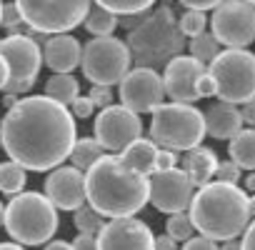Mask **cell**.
I'll return each instance as SVG.
<instances>
[{"instance_id":"obj_15","label":"cell","mask_w":255,"mask_h":250,"mask_svg":"<svg viewBox=\"0 0 255 250\" xmlns=\"http://www.w3.org/2000/svg\"><path fill=\"white\" fill-rule=\"evenodd\" d=\"M95 250H155V235L135 215L113 218L95 235Z\"/></svg>"},{"instance_id":"obj_13","label":"cell","mask_w":255,"mask_h":250,"mask_svg":"<svg viewBox=\"0 0 255 250\" xmlns=\"http://www.w3.org/2000/svg\"><path fill=\"white\" fill-rule=\"evenodd\" d=\"M120 85V105L128 108L135 115H143V113H153L163 98H165V90H163V78L158 70H150V68H135V70H128L125 78L118 83Z\"/></svg>"},{"instance_id":"obj_10","label":"cell","mask_w":255,"mask_h":250,"mask_svg":"<svg viewBox=\"0 0 255 250\" xmlns=\"http://www.w3.org/2000/svg\"><path fill=\"white\" fill-rule=\"evenodd\" d=\"M0 58L8 63V70H10L8 85L3 90L20 98L35 85L40 75V65H43L40 45L30 35L10 33L5 38H0Z\"/></svg>"},{"instance_id":"obj_25","label":"cell","mask_w":255,"mask_h":250,"mask_svg":"<svg viewBox=\"0 0 255 250\" xmlns=\"http://www.w3.org/2000/svg\"><path fill=\"white\" fill-rule=\"evenodd\" d=\"M105 155V150L100 148V143L95 140V138H80V140H75L73 143V150H70V160H73V168H78V170H88L98 158H103Z\"/></svg>"},{"instance_id":"obj_44","label":"cell","mask_w":255,"mask_h":250,"mask_svg":"<svg viewBox=\"0 0 255 250\" xmlns=\"http://www.w3.org/2000/svg\"><path fill=\"white\" fill-rule=\"evenodd\" d=\"M45 250H73V245L68 240H48Z\"/></svg>"},{"instance_id":"obj_38","label":"cell","mask_w":255,"mask_h":250,"mask_svg":"<svg viewBox=\"0 0 255 250\" xmlns=\"http://www.w3.org/2000/svg\"><path fill=\"white\" fill-rule=\"evenodd\" d=\"M183 250H218V243L205 235H193L190 240L183 243Z\"/></svg>"},{"instance_id":"obj_30","label":"cell","mask_w":255,"mask_h":250,"mask_svg":"<svg viewBox=\"0 0 255 250\" xmlns=\"http://www.w3.org/2000/svg\"><path fill=\"white\" fill-rule=\"evenodd\" d=\"M165 235H170L175 243H185L195 235V225L188 215V210L183 213H173L168 215V223H165Z\"/></svg>"},{"instance_id":"obj_28","label":"cell","mask_w":255,"mask_h":250,"mask_svg":"<svg viewBox=\"0 0 255 250\" xmlns=\"http://www.w3.org/2000/svg\"><path fill=\"white\" fill-rule=\"evenodd\" d=\"M188 50H190V58H195V60H200L203 65H208V63H210V60H213V58L220 53V43L213 38V33L203 30L200 35L190 38Z\"/></svg>"},{"instance_id":"obj_37","label":"cell","mask_w":255,"mask_h":250,"mask_svg":"<svg viewBox=\"0 0 255 250\" xmlns=\"http://www.w3.org/2000/svg\"><path fill=\"white\" fill-rule=\"evenodd\" d=\"M215 80H213V75L205 70V73H200L198 75V80H195V93H198V98H213L215 95Z\"/></svg>"},{"instance_id":"obj_4","label":"cell","mask_w":255,"mask_h":250,"mask_svg":"<svg viewBox=\"0 0 255 250\" xmlns=\"http://www.w3.org/2000/svg\"><path fill=\"white\" fill-rule=\"evenodd\" d=\"M125 45L138 68L158 70L165 68L173 58L183 55L185 35L180 33L175 13L168 5H160L158 10L140 15V23L128 33Z\"/></svg>"},{"instance_id":"obj_16","label":"cell","mask_w":255,"mask_h":250,"mask_svg":"<svg viewBox=\"0 0 255 250\" xmlns=\"http://www.w3.org/2000/svg\"><path fill=\"white\" fill-rule=\"evenodd\" d=\"M58 210H78L85 205V175L73 165H58L45 178L43 193Z\"/></svg>"},{"instance_id":"obj_32","label":"cell","mask_w":255,"mask_h":250,"mask_svg":"<svg viewBox=\"0 0 255 250\" xmlns=\"http://www.w3.org/2000/svg\"><path fill=\"white\" fill-rule=\"evenodd\" d=\"M215 180L228 183V185H238V183H240V168H238L233 160H218Z\"/></svg>"},{"instance_id":"obj_20","label":"cell","mask_w":255,"mask_h":250,"mask_svg":"<svg viewBox=\"0 0 255 250\" xmlns=\"http://www.w3.org/2000/svg\"><path fill=\"white\" fill-rule=\"evenodd\" d=\"M215 170H218V155L213 148H193L185 153L183 158V173L188 175L190 185L193 188H200L205 183H210L215 178Z\"/></svg>"},{"instance_id":"obj_31","label":"cell","mask_w":255,"mask_h":250,"mask_svg":"<svg viewBox=\"0 0 255 250\" xmlns=\"http://www.w3.org/2000/svg\"><path fill=\"white\" fill-rule=\"evenodd\" d=\"M178 25H180V33H183L185 38H195V35H200V33L205 30L208 18H205L203 10H185V13L178 18Z\"/></svg>"},{"instance_id":"obj_5","label":"cell","mask_w":255,"mask_h":250,"mask_svg":"<svg viewBox=\"0 0 255 250\" xmlns=\"http://www.w3.org/2000/svg\"><path fill=\"white\" fill-rule=\"evenodd\" d=\"M8 235L20 245H43L58 230V208L35 190H23L5 205Z\"/></svg>"},{"instance_id":"obj_19","label":"cell","mask_w":255,"mask_h":250,"mask_svg":"<svg viewBox=\"0 0 255 250\" xmlns=\"http://www.w3.org/2000/svg\"><path fill=\"white\" fill-rule=\"evenodd\" d=\"M205 120V135L215 138V140H230L243 130V120H240V110L233 103H215L203 113Z\"/></svg>"},{"instance_id":"obj_21","label":"cell","mask_w":255,"mask_h":250,"mask_svg":"<svg viewBox=\"0 0 255 250\" xmlns=\"http://www.w3.org/2000/svg\"><path fill=\"white\" fill-rule=\"evenodd\" d=\"M155 155H158V145L148 138H138L133 140L130 145H128L118 158L120 163L133 170V173H140V175H150L155 170Z\"/></svg>"},{"instance_id":"obj_17","label":"cell","mask_w":255,"mask_h":250,"mask_svg":"<svg viewBox=\"0 0 255 250\" xmlns=\"http://www.w3.org/2000/svg\"><path fill=\"white\" fill-rule=\"evenodd\" d=\"M205 73V65L190 55H178L163 68V90L173 103H188L193 105L198 100L195 93V80L198 75Z\"/></svg>"},{"instance_id":"obj_7","label":"cell","mask_w":255,"mask_h":250,"mask_svg":"<svg viewBox=\"0 0 255 250\" xmlns=\"http://www.w3.org/2000/svg\"><path fill=\"white\" fill-rule=\"evenodd\" d=\"M215 80V95L223 103L243 105L255 98V53L245 48L220 50L205 68Z\"/></svg>"},{"instance_id":"obj_6","label":"cell","mask_w":255,"mask_h":250,"mask_svg":"<svg viewBox=\"0 0 255 250\" xmlns=\"http://www.w3.org/2000/svg\"><path fill=\"white\" fill-rule=\"evenodd\" d=\"M205 138V120L195 105L160 103L153 110L150 140L168 150H193Z\"/></svg>"},{"instance_id":"obj_41","label":"cell","mask_w":255,"mask_h":250,"mask_svg":"<svg viewBox=\"0 0 255 250\" xmlns=\"http://www.w3.org/2000/svg\"><path fill=\"white\" fill-rule=\"evenodd\" d=\"M240 250H255V218L248 223V228H245V233H243Z\"/></svg>"},{"instance_id":"obj_24","label":"cell","mask_w":255,"mask_h":250,"mask_svg":"<svg viewBox=\"0 0 255 250\" xmlns=\"http://www.w3.org/2000/svg\"><path fill=\"white\" fill-rule=\"evenodd\" d=\"M83 25L93 38H105V35H113V30L118 28V15H113L110 10H105L100 5H90Z\"/></svg>"},{"instance_id":"obj_27","label":"cell","mask_w":255,"mask_h":250,"mask_svg":"<svg viewBox=\"0 0 255 250\" xmlns=\"http://www.w3.org/2000/svg\"><path fill=\"white\" fill-rule=\"evenodd\" d=\"M153 3L155 0H95V5H100V8H105V10H110L113 15H143V13H148L150 8H153Z\"/></svg>"},{"instance_id":"obj_8","label":"cell","mask_w":255,"mask_h":250,"mask_svg":"<svg viewBox=\"0 0 255 250\" xmlns=\"http://www.w3.org/2000/svg\"><path fill=\"white\" fill-rule=\"evenodd\" d=\"M13 3L33 33L60 35L85 20L93 0H13Z\"/></svg>"},{"instance_id":"obj_23","label":"cell","mask_w":255,"mask_h":250,"mask_svg":"<svg viewBox=\"0 0 255 250\" xmlns=\"http://www.w3.org/2000/svg\"><path fill=\"white\" fill-rule=\"evenodd\" d=\"M43 95H48L50 100H55V103H60V105L68 108L80 95V85H78V80H75L73 73H53L45 80V93Z\"/></svg>"},{"instance_id":"obj_26","label":"cell","mask_w":255,"mask_h":250,"mask_svg":"<svg viewBox=\"0 0 255 250\" xmlns=\"http://www.w3.org/2000/svg\"><path fill=\"white\" fill-rule=\"evenodd\" d=\"M28 183V175H25V168H20L18 163L8 160V163H0V193L5 195H18L23 193Z\"/></svg>"},{"instance_id":"obj_46","label":"cell","mask_w":255,"mask_h":250,"mask_svg":"<svg viewBox=\"0 0 255 250\" xmlns=\"http://www.w3.org/2000/svg\"><path fill=\"white\" fill-rule=\"evenodd\" d=\"M243 190H245L248 195H255V170L245 175V183H243Z\"/></svg>"},{"instance_id":"obj_47","label":"cell","mask_w":255,"mask_h":250,"mask_svg":"<svg viewBox=\"0 0 255 250\" xmlns=\"http://www.w3.org/2000/svg\"><path fill=\"white\" fill-rule=\"evenodd\" d=\"M218 250H240V243L238 240H225L218 245Z\"/></svg>"},{"instance_id":"obj_9","label":"cell","mask_w":255,"mask_h":250,"mask_svg":"<svg viewBox=\"0 0 255 250\" xmlns=\"http://www.w3.org/2000/svg\"><path fill=\"white\" fill-rule=\"evenodd\" d=\"M130 50H128L125 40L115 35L105 38H93L90 43L83 45V75L93 85H118L125 73L130 70Z\"/></svg>"},{"instance_id":"obj_36","label":"cell","mask_w":255,"mask_h":250,"mask_svg":"<svg viewBox=\"0 0 255 250\" xmlns=\"http://www.w3.org/2000/svg\"><path fill=\"white\" fill-rule=\"evenodd\" d=\"M173 168H178V153H175V150H168V148H158V155H155V170H153V173L173 170Z\"/></svg>"},{"instance_id":"obj_22","label":"cell","mask_w":255,"mask_h":250,"mask_svg":"<svg viewBox=\"0 0 255 250\" xmlns=\"http://www.w3.org/2000/svg\"><path fill=\"white\" fill-rule=\"evenodd\" d=\"M230 160L240 170H255V128H243L228 145Z\"/></svg>"},{"instance_id":"obj_40","label":"cell","mask_w":255,"mask_h":250,"mask_svg":"<svg viewBox=\"0 0 255 250\" xmlns=\"http://www.w3.org/2000/svg\"><path fill=\"white\" fill-rule=\"evenodd\" d=\"M238 110H240L243 128H245V125H248V128H255V98H253V100H248V103H243Z\"/></svg>"},{"instance_id":"obj_18","label":"cell","mask_w":255,"mask_h":250,"mask_svg":"<svg viewBox=\"0 0 255 250\" xmlns=\"http://www.w3.org/2000/svg\"><path fill=\"white\" fill-rule=\"evenodd\" d=\"M83 58V45L78 38H73L70 33H60V35H50L45 40L43 48V63L53 70V73H73L80 65Z\"/></svg>"},{"instance_id":"obj_34","label":"cell","mask_w":255,"mask_h":250,"mask_svg":"<svg viewBox=\"0 0 255 250\" xmlns=\"http://www.w3.org/2000/svg\"><path fill=\"white\" fill-rule=\"evenodd\" d=\"M88 98H90V103L95 105V110H103V108L113 105V90H110L108 85H93L90 93H88Z\"/></svg>"},{"instance_id":"obj_14","label":"cell","mask_w":255,"mask_h":250,"mask_svg":"<svg viewBox=\"0 0 255 250\" xmlns=\"http://www.w3.org/2000/svg\"><path fill=\"white\" fill-rule=\"evenodd\" d=\"M193 193L195 188L190 185L188 175L178 168L148 175V203H153V208L160 213L173 215L188 210Z\"/></svg>"},{"instance_id":"obj_53","label":"cell","mask_w":255,"mask_h":250,"mask_svg":"<svg viewBox=\"0 0 255 250\" xmlns=\"http://www.w3.org/2000/svg\"><path fill=\"white\" fill-rule=\"evenodd\" d=\"M0 10H3V3H0Z\"/></svg>"},{"instance_id":"obj_11","label":"cell","mask_w":255,"mask_h":250,"mask_svg":"<svg viewBox=\"0 0 255 250\" xmlns=\"http://www.w3.org/2000/svg\"><path fill=\"white\" fill-rule=\"evenodd\" d=\"M210 33L225 48H248L255 43V5L245 0H223L213 10Z\"/></svg>"},{"instance_id":"obj_12","label":"cell","mask_w":255,"mask_h":250,"mask_svg":"<svg viewBox=\"0 0 255 250\" xmlns=\"http://www.w3.org/2000/svg\"><path fill=\"white\" fill-rule=\"evenodd\" d=\"M93 138L110 155H120L133 140L143 138V120L123 105H108L95 115Z\"/></svg>"},{"instance_id":"obj_3","label":"cell","mask_w":255,"mask_h":250,"mask_svg":"<svg viewBox=\"0 0 255 250\" xmlns=\"http://www.w3.org/2000/svg\"><path fill=\"white\" fill-rule=\"evenodd\" d=\"M188 215L200 235L215 243L238 240L250 223L248 193L240 185L210 180L193 193Z\"/></svg>"},{"instance_id":"obj_45","label":"cell","mask_w":255,"mask_h":250,"mask_svg":"<svg viewBox=\"0 0 255 250\" xmlns=\"http://www.w3.org/2000/svg\"><path fill=\"white\" fill-rule=\"evenodd\" d=\"M8 78H10V70H8V63L0 58V90L8 85Z\"/></svg>"},{"instance_id":"obj_1","label":"cell","mask_w":255,"mask_h":250,"mask_svg":"<svg viewBox=\"0 0 255 250\" xmlns=\"http://www.w3.org/2000/svg\"><path fill=\"white\" fill-rule=\"evenodd\" d=\"M75 140V118L48 95L18 98L3 118V150L25 170L63 165Z\"/></svg>"},{"instance_id":"obj_35","label":"cell","mask_w":255,"mask_h":250,"mask_svg":"<svg viewBox=\"0 0 255 250\" xmlns=\"http://www.w3.org/2000/svg\"><path fill=\"white\" fill-rule=\"evenodd\" d=\"M70 115L73 118H80V120H85V118H90L93 113H95V105L90 103V98L88 95H78L73 103H70Z\"/></svg>"},{"instance_id":"obj_33","label":"cell","mask_w":255,"mask_h":250,"mask_svg":"<svg viewBox=\"0 0 255 250\" xmlns=\"http://www.w3.org/2000/svg\"><path fill=\"white\" fill-rule=\"evenodd\" d=\"M0 25H3L5 30H13V33H15V28L23 25V18H20V10H18L15 3L3 5V10H0Z\"/></svg>"},{"instance_id":"obj_51","label":"cell","mask_w":255,"mask_h":250,"mask_svg":"<svg viewBox=\"0 0 255 250\" xmlns=\"http://www.w3.org/2000/svg\"><path fill=\"white\" fill-rule=\"evenodd\" d=\"M0 145H3V120H0Z\"/></svg>"},{"instance_id":"obj_43","label":"cell","mask_w":255,"mask_h":250,"mask_svg":"<svg viewBox=\"0 0 255 250\" xmlns=\"http://www.w3.org/2000/svg\"><path fill=\"white\" fill-rule=\"evenodd\" d=\"M155 250H178V243L170 235H158L155 238Z\"/></svg>"},{"instance_id":"obj_50","label":"cell","mask_w":255,"mask_h":250,"mask_svg":"<svg viewBox=\"0 0 255 250\" xmlns=\"http://www.w3.org/2000/svg\"><path fill=\"white\" fill-rule=\"evenodd\" d=\"M3 220H5V205L0 203V225H3Z\"/></svg>"},{"instance_id":"obj_48","label":"cell","mask_w":255,"mask_h":250,"mask_svg":"<svg viewBox=\"0 0 255 250\" xmlns=\"http://www.w3.org/2000/svg\"><path fill=\"white\" fill-rule=\"evenodd\" d=\"M0 250H25L20 243H0Z\"/></svg>"},{"instance_id":"obj_42","label":"cell","mask_w":255,"mask_h":250,"mask_svg":"<svg viewBox=\"0 0 255 250\" xmlns=\"http://www.w3.org/2000/svg\"><path fill=\"white\" fill-rule=\"evenodd\" d=\"M70 245H73V250H95V235H80L78 233V238Z\"/></svg>"},{"instance_id":"obj_39","label":"cell","mask_w":255,"mask_h":250,"mask_svg":"<svg viewBox=\"0 0 255 250\" xmlns=\"http://www.w3.org/2000/svg\"><path fill=\"white\" fill-rule=\"evenodd\" d=\"M178 3L183 5V8H188V10H213V8H218L223 0H178Z\"/></svg>"},{"instance_id":"obj_2","label":"cell","mask_w":255,"mask_h":250,"mask_svg":"<svg viewBox=\"0 0 255 250\" xmlns=\"http://www.w3.org/2000/svg\"><path fill=\"white\" fill-rule=\"evenodd\" d=\"M83 175L85 200L103 218H130L148 203V175L128 170L118 155L98 158Z\"/></svg>"},{"instance_id":"obj_29","label":"cell","mask_w":255,"mask_h":250,"mask_svg":"<svg viewBox=\"0 0 255 250\" xmlns=\"http://www.w3.org/2000/svg\"><path fill=\"white\" fill-rule=\"evenodd\" d=\"M73 225L78 228L80 235H98L105 225V218L90 208V205H80L78 210H73Z\"/></svg>"},{"instance_id":"obj_49","label":"cell","mask_w":255,"mask_h":250,"mask_svg":"<svg viewBox=\"0 0 255 250\" xmlns=\"http://www.w3.org/2000/svg\"><path fill=\"white\" fill-rule=\"evenodd\" d=\"M248 213H250V220L255 218V195H248Z\"/></svg>"},{"instance_id":"obj_52","label":"cell","mask_w":255,"mask_h":250,"mask_svg":"<svg viewBox=\"0 0 255 250\" xmlns=\"http://www.w3.org/2000/svg\"><path fill=\"white\" fill-rule=\"evenodd\" d=\"M245 3H250V5H255V0H245Z\"/></svg>"}]
</instances>
